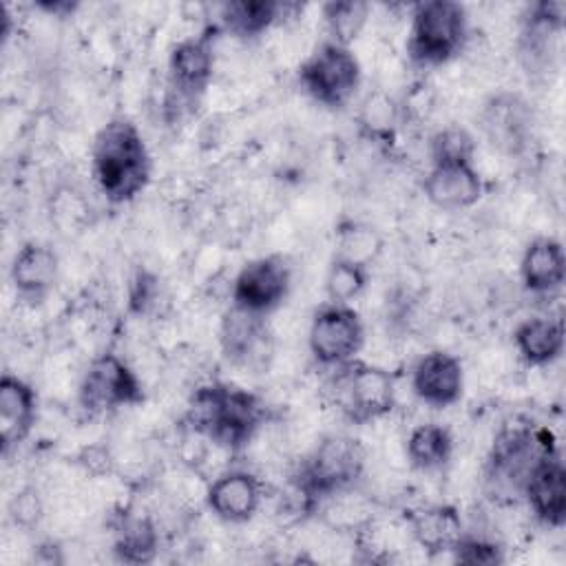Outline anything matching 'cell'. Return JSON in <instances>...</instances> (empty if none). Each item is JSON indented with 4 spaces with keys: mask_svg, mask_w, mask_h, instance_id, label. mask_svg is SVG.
<instances>
[{
    "mask_svg": "<svg viewBox=\"0 0 566 566\" xmlns=\"http://www.w3.org/2000/svg\"><path fill=\"white\" fill-rule=\"evenodd\" d=\"M93 179L108 203L133 201L150 181L153 159L135 122L111 117L95 135L91 148Z\"/></svg>",
    "mask_w": 566,
    "mask_h": 566,
    "instance_id": "1",
    "label": "cell"
},
{
    "mask_svg": "<svg viewBox=\"0 0 566 566\" xmlns=\"http://www.w3.org/2000/svg\"><path fill=\"white\" fill-rule=\"evenodd\" d=\"M265 407L261 398L243 387L210 382L195 389L186 420L195 433L206 436L217 447L237 453L250 444L263 424Z\"/></svg>",
    "mask_w": 566,
    "mask_h": 566,
    "instance_id": "2",
    "label": "cell"
},
{
    "mask_svg": "<svg viewBox=\"0 0 566 566\" xmlns=\"http://www.w3.org/2000/svg\"><path fill=\"white\" fill-rule=\"evenodd\" d=\"M553 447H557L553 433L544 427H533L517 420L513 424H504L486 458L484 478L491 497H522L524 482L533 464Z\"/></svg>",
    "mask_w": 566,
    "mask_h": 566,
    "instance_id": "3",
    "label": "cell"
},
{
    "mask_svg": "<svg viewBox=\"0 0 566 566\" xmlns=\"http://www.w3.org/2000/svg\"><path fill=\"white\" fill-rule=\"evenodd\" d=\"M365 469L363 444L345 433L323 438L301 462L294 484L305 506L349 491Z\"/></svg>",
    "mask_w": 566,
    "mask_h": 566,
    "instance_id": "4",
    "label": "cell"
},
{
    "mask_svg": "<svg viewBox=\"0 0 566 566\" xmlns=\"http://www.w3.org/2000/svg\"><path fill=\"white\" fill-rule=\"evenodd\" d=\"M469 15L455 0H424L413 4L407 33V55L418 66H440L467 44Z\"/></svg>",
    "mask_w": 566,
    "mask_h": 566,
    "instance_id": "5",
    "label": "cell"
},
{
    "mask_svg": "<svg viewBox=\"0 0 566 566\" xmlns=\"http://www.w3.org/2000/svg\"><path fill=\"white\" fill-rule=\"evenodd\" d=\"M332 396L338 411L354 424H367L385 418L396 405L394 376L378 365L349 360L334 367Z\"/></svg>",
    "mask_w": 566,
    "mask_h": 566,
    "instance_id": "6",
    "label": "cell"
},
{
    "mask_svg": "<svg viewBox=\"0 0 566 566\" xmlns=\"http://www.w3.org/2000/svg\"><path fill=\"white\" fill-rule=\"evenodd\" d=\"M363 80L358 57L349 46L323 40L298 66L301 88L325 108L349 104Z\"/></svg>",
    "mask_w": 566,
    "mask_h": 566,
    "instance_id": "7",
    "label": "cell"
},
{
    "mask_svg": "<svg viewBox=\"0 0 566 566\" xmlns=\"http://www.w3.org/2000/svg\"><path fill=\"white\" fill-rule=\"evenodd\" d=\"M77 400L88 413L135 407L144 402V385L137 371L122 356L104 352L88 363L80 380Z\"/></svg>",
    "mask_w": 566,
    "mask_h": 566,
    "instance_id": "8",
    "label": "cell"
},
{
    "mask_svg": "<svg viewBox=\"0 0 566 566\" xmlns=\"http://www.w3.org/2000/svg\"><path fill=\"white\" fill-rule=\"evenodd\" d=\"M365 345V325L352 305L325 303L310 323L307 347L323 367H340L358 356Z\"/></svg>",
    "mask_w": 566,
    "mask_h": 566,
    "instance_id": "9",
    "label": "cell"
},
{
    "mask_svg": "<svg viewBox=\"0 0 566 566\" xmlns=\"http://www.w3.org/2000/svg\"><path fill=\"white\" fill-rule=\"evenodd\" d=\"M292 270L279 254H268L245 263L232 281V305L259 316L274 312L290 294Z\"/></svg>",
    "mask_w": 566,
    "mask_h": 566,
    "instance_id": "10",
    "label": "cell"
},
{
    "mask_svg": "<svg viewBox=\"0 0 566 566\" xmlns=\"http://www.w3.org/2000/svg\"><path fill=\"white\" fill-rule=\"evenodd\" d=\"M214 29H206L199 35L179 40L168 53V86L175 99L186 106H195L214 71Z\"/></svg>",
    "mask_w": 566,
    "mask_h": 566,
    "instance_id": "11",
    "label": "cell"
},
{
    "mask_svg": "<svg viewBox=\"0 0 566 566\" xmlns=\"http://www.w3.org/2000/svg\"><path fill=\"white\" fill-rule=\"evenodd\" d=\"M522 497L539 524L548 528L566 524V467L557 447L548 449L533 464Z\"/></svg>",
    "mask_w": 566,
    "mask_h": 566,
    "instance_id": "12",
    "label": "cell"
},
{
    "mask_svg": "<svg viewBox=\"0 0 566 566\" xmlns=\"http://www.w3.org/2000/svg\"><path fill=\"white\" fill-rule=\"evenodd\" d=\"M411 391L431 409L453 407L464 391L462 360L444 349L422 354L411 369Z\"/></svg>",
    "mask_w": 566,
    "mask_h": 566,
    "instance_id": "13",
    "label": "cell"
},
{
    "mask_svg": "<svg viewBox=\"0 0 566 566\" xmlns=\"http://www.w3.org/2000/svg\"><path fill=\"white\" fill-rule=\"evenodd\" d=\"M263 500V486L256 475L243 469H230L217 475L206 491V506L214 517L228 524H243L254 517Z\"/></svg>",
    "mask_w": 566,
    "mask_h": 566,
    "instance_id": "14",
    "label": "cell"
},
{
    "mask_svg": "<svg viewBox=\"0 0 566 566\" xmlns=\"http://www.w3.org/2000/svg\"><path fill=\"white\" fill-rule=\"evenodd\" d=\"M422 192L440 210H464L482 199L484 179L473 164H438L429 168Z\"/></svg>",
    "mask_w": 566,
    "mask_h": 566,
    "instance_id": "15",
    "label": "cell"
},
{
    "mask_svg": "<svg viewBox=\"0 0 566 566\" xmlns=\"http://www.w3.org/2000/svg\"><path fill=\"white\" fill-rule=\"evenodd\" d=\"M57 270L60 261L51 245L42 241H27L13 254L9 279L18 298L38 305L51 294L57 281Z\"/></svg>",
    "mask_w": 566,
    "mask_h": 566,
    "instance_id": "16",
    "label": "cell"
},
{
    "mask_svg": "<svg viewBox=\"0 0 566 566\" xmlns=\"http://www.w3.org/2000/svg\"><path fill=\"white\" fill-rule=\"evenodd\" d=\"M38 418L35 389L13 374L0 378V447L2 455L18 449L33 431Z\"/></svg>",
    "mask_w": 566,
    "mask_h": 566,
    "instance_id": "17",
    "label": "cell"
},
{
    "mask_svg": "<svg viewBox=\"0 0 566 566\" xmlns=\"http://www.w3.org/2000/svg\"><path fill=\"white\" fill-rule=\"evenodd\" d=\"M268 325L265 316L239 310L230 305V310L221 318L219 343L221 352L228 360L237 365H252L263 358L268 352Z\"/></svg>",
    "mask_w": 566,
    "mask_h": 566,
    "instance_id": "18",
    "label": "cell"
},
{
    "mask_svg": "<svg viewBox=\"0 0 566 566\" xmlns=\"http://www.w3.org/2000/svg\"><path fill=\"white\" fill-rule=\"evenodd\" d=\"M520 276L528 292L551 294L564 285L566 254L562 241L553 237L533 239L520 261Z\"/></svg>",
    "mask_w": 566,
    "mask_h": 566,
    "instance_id": "19",
    "label": "cell"
},
{
    "mask_svg": "<svg viewBox=\"0 0 566 566\" xmlns=\"http://www.w3.org/2000/svg\"><path fill=\"white\" fill-rule=\"evenodd\" d=\"M409 528L413 542L431 555L451 553L464 535L462 517L451 504H431L416 511L409 517Z\"/></svg>",
    "mask_w": 566,
    "mask_h": 566,
    "instance_id": "20",
    "label": "cell"
},
{
    "mask_svg": "<svg viewBox=\"0 0 566 566\" xmlns=\"http://www.w3.org/2000/svg\"><path fill=\"white\" fill-rule=\"evenodd\" d=\"M513 343L520 358L531 367H544L555 363L564 352L562 321L548 316H535L522 321L513 329Z\"/></svg>",
    "mask_w": 566,
    "mask_h": 566,
    "instance_id": "21",
    "label": "cell"
},
{
    "mask_svg": "<svg viewBox=\"0 0 566 566\" xmlns=\"http://www.w3.org/2000/svg\"><path fill=\"white\" fill-rule=\"evenodd\" d=\"M405 453L413 469L438 471L449 464L453 455V438L447 427L438 422H422L409 431Z\"/></svg>",
    "mask_w": 566,
    "mask_h": 566,
    "instance_id": "22",
    "label": "cell"
},
{
    "mask_svg": "<svg viewBox=\"0 0 566 566\" xmlns=\"http://www.w3.org/2000/svg\"><path fill=\"white\" fill-rule=\"evenodd\" d=\"M113 553L124 564H148L159 553V531L148 515H126L113 539Z\"/></svg>",
    "mask_w": 566,
    "mask_h": 566,
    "instance_id": "23",
    "label": "cell"
},
{
    "mask_svg": "<svg viewBox=\"0 0 566 566\" xmlns=\"http://www.w3.org/2000/svg\"><path fill=\"white\" fill-rule=\"evenodd\" d=\"M281 11L283 4L274 0H234L219 7V22L237 38H256L279 20Z\"/></svg>",
    "mask_w": 566,
    "mask_h": 566,
    "instance_id": "24",
    "label": "cell"
},
{
    "mask_svg": "<svg viewBox=\"0 0 566 566\" xmlns=\"http://www.w3.org/2000/svg\"><path fill=\"white\" fill-rule=\"evenodd\" d=\"M369 2L363 0H332L323 4V20L332 42L349 46L367 24Z\"/></svg>",
    "mask_w": 566,
    "mask_h": 566,
    "instance_id": "25",
    "label": "cell"
},
{
    "mask_svg": "<svg viewBox=\"0 0 566 566\" xmlns=\"http://www.w3.org/2000/svg\"><path fill=\"white\" fill-rule=\"evenodd\" d=\"M369 281V265L334 256L327 274H325V294L327 303H338V305H349L354 298H358Z\"/></svg>",
    "mask_w": 566,
    "mask_h": 566,
    "instance_id": "26",
    "label": "cell"
},
{
    "mask_svg": "<svg viewBox=\"0 0 566 566\" xmlns=\"http://www.w3.org/2000/svg\"><path fill=\"white\" fill-rule=\"evenodd\" d=\"M475 137L460 124H449L436 130L429 139L431 166L438 164H473Z\"/></svg>",
    "mask_w": 566,
    "mask_h": 566,
    "instance_id": "27",
    "label": "cell"
},
{
    "mask_svg": "<svg viewBox=\"0 0 566 566\" xmlns=\"http://www.w3.org/2000/svg\"><path fill=\"white\" fill-rule=\"evenodd\" d=\"M394 124H396V106L387 95L374 93L363 102L360 126L369 133V137L374 139L389 137Z\"/></svg>",
    "mask_w": 566,
    "mask_h": 566,
    "instance_id": "28",
    "label": "cell"
},
{
    "mask_svg": "<svg viewBox=\"0 0 566 566\" xmlns=\"http://www.w3.org/2000/svg\"><path fill=\"white\" fill-rule=\"evenodd\" d=\"M451 555L460 564H502L504 562V553L495 542L484 537H471L467 533L458 539Z\"/></svg>",
    "mask_w": 566,
    "mask_h": 566,
    "instance_id": "29",
    "label": "cell"
},
{
    "mask_svg": "<svg viewBox=\"0 0 566 566\" xmlns=\"http://www.w3.org/2000/svg\"><path fill=\"white\" fill-rule=\"evenodd\" d=\"M42 513H44L42 500H40V493L33 486H27V489L18 491L9 502V517L15 526L33 528L42 520Z\"/></svg>",
    "mask_w": 566,
    "mask_h": 566,
    "instance_id": "30",
    "label": "cell"
},
{
    "mask_svg": "<svg viewBox=\"0 0 566 566\" xmlns=\"http://www.w3.org/2000/svg\"><path fill=\"white\" fill-rule=\"evenodd\" d=\"M566 4L562 0H544L531 7L528 20L535 31H557L564 27Z\"/></svg>",
    "mask_w": 566,
    "mask_h": 566,
    "instance_id": "31",
    "label": "cell"
},
{
    "mask_svg": "<svg viewBox=\"0 0 566 566\" xmlns=\"http://www.w3.org/2000/svg\"><path fill=\"white\" fill-rule=\"evenodd\" d=\"M155 283H157V281H155L153 276L144 274V272L135 279L133 290H130V305H133L137 312H144V310L153 303V296H155V290H157Z\"/></svg>",
    "mask_w": 566,
    "mask_h": 566,
    "instance_id": "32",
    "label": "cell"
},
{
    "mask_svg": "<svg viewBox=\"0 0 566 566\" xmlns=\"http://www.w3.org/2000/svg\"><path fill=\"white\" fill-rule=\"evenodd\" d=\"M38 7L53 15H66V13H73L77 4L75 2H40Z\"/></svg>",
    "mask_w": 566,
    "mask_h": 566,
    "instance_id": "33",
    "label": "cell"
}]
</instances>
